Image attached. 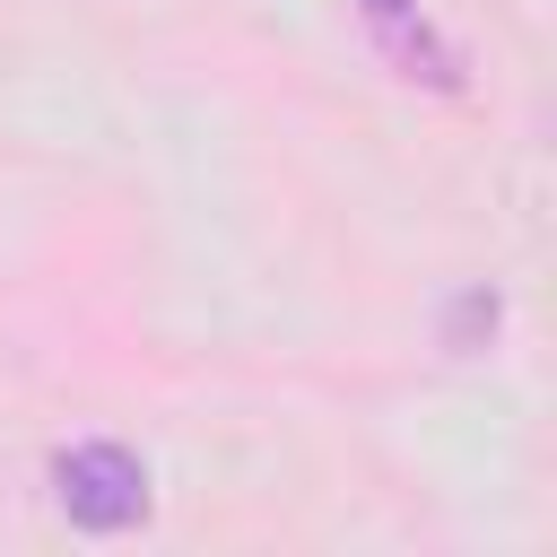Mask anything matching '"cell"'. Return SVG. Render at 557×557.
Here are the masks:
<instances>
[{
	"label": "cell",
	"instance_id": "6da1fadb",
	"mask_svg": "<svg viewBox=\"0 0 557 557\" xmlns=\"http://www.w3.org/2000/svg\"><path fill=\"white\" fill-rule=\"evenodd\" d=\"M52 496L78 531L113 540V531L148 522V461L131 444H70V453H52Z\"/></svg>",
	"mask_w": 557,
	"mask_h": 557
}]
</instances>
